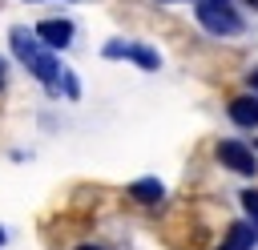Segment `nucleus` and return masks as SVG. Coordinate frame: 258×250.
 I'll use <instances>...</instances> for the list:
<instances>
[{
    "label": "nucleus",
    "mask_w": 258,
    "mask_h": 250,
    "mask_svg": "<svg viewBox=\"0 0 258 250\" xmlns=\"http://www.w3.org/2000/svg\"><path fill=\"white\" fill-rule=\"evenodd\" d=\"M12 52L36 73V81L44 85V89H60V65L40 48V40H36V32H28V28H12Z\"/></svg>",
    "instance_id": "1"
},
{
    "label": "nucleus",
    "mask_w": 258,
    "mask_h": 250,
    "mask_svg": "<svg viewBox=\"0 0 258 250\" xmlns=\"http://www.w3.org/2000/svg\"><path fill=\"white\" fill-rule=\"evenodd\" d=\"M198 24L214 36H238L242 32V16L230 8V0H198Z\"/></svg>",
    "instance_id": "2"
},
{
    "label": "nucleus",
    "mask_w": 258,
    "mask_h": 250,
    "mask_svg": "<svg viewBox=\"0 0 258 250\" xmlns=\"http://www.w3.org/2000/svg\"><path fill=\"white\" fill-rule=\"evenodd\" d=\"M218 157H222V165H226V169H234V173H242V177L258 173V161H254V153H250L242 141H234V137L218 145Z\"/></svg>",
    "instance_id": "3"
},
{
    "label": "nucleus",
    "mask_w": 258,
    "mask_h": 250,
    "mask_svg": "<svg viewBox=\"0 0 258 250\" xmlns=\"http://www.w3.org/2000/svg\"><path fill=\"white\" fill-rule=\"evenodd\" d=\"M105 56H129V60H137L141 69H157V65H161V56H157L153 48H141V44H121V40L105 44Z\"/></svg>",
    "instance_id": "4"
},
{
    "label": "nucleus",
    "mask_w": 258,
    "mask_h": 250,
    "mask_svg": "<svg viewBox=\"0 0 258 250\" xmlns=\"http://www.w3.org/2000/svg\"><path fill=\"white\" fill-rule=\"evenodd\" d=\"M36 36L48 48H64V44H73V24L69 20H40L36 24Z\"/></svg>",
    "instance_id": "5"
},
{
    "label": "nucleus",
    "mask_w": 258,
    "mask_h": 250,
    "mask_svg": "<svg viewBox=\"0 0 258 250\" xmlns=\"http://www.w3.org/2000/svg\"><path fill=\"white\" fill-rule=\"evenodd\" d=\"M230 121L254 129V125H258V97H238V101H230Z\"/></svg>",
    "instance_id": "6"
},
{
    "label": "nucleus",
    "mask_w": 258,
    "mask_h": 250,
    "mask_svg": "<svg viewBox=\"0 0 258 250\" xmlns=\"http://www.w3.org/2000/svg\"><path fill=\"white\" fill-rule=\"evenodd\" d=\"M129 194H133L141 206H157V202L165 198V190H161V181H157V177H141V181H133V185H129Z\"/></svg>",
    "instance_id": "7"
},
{
    "label": "nucleus",
    "mask_w": 258,
    "mask_h": 250,
    "mask_svg": "<svg viewBox=\"0 0 258 250\" xmlns=\"http://www.w3.org/2000/svg\"><path fill=\"white\" fill-rule=\"evenodd\" d=\"M254 238H258V234H254V226H246V222H242V226H234V230H230L226 250H250V246H254Z\"/></svg>",
    "instance_id": "8"
},
{
    "label": "nucleus",
    "mask_w": 258,
    "mask_h": 250,
    "mask_svg": "<svg viewBox=\"0 0 258 250\" xmlns=\"http://www.w3.org/2000/svg\"><path fill=\"white\" fill-rule=\"evenodd\" d=\"M242 206H246V214H250V218H254V226H258V194H254V190H246V194H242Z\"/></svg>",
    "instance_id": "9"
},
{
    "label": "nucleus",
    "mask_w": 258,
    "mask_h": 250,
    "mask_svg": "<svg viewBox=\"0 0 258 250\" xmlns=\"http://www.w3.org/2000/svg\"><path fill=\"white\" fill-rule=\"evenodd\" d=\"M250 89H254V93H258V69H254V73H250Z\"/></svg>",
    "instance_id": "10"
},
{
    "label": "nucleus",
    "mask_w": 258,
    "mask_h": 250,
    "mask_svg": "<svg viewBox=\"0 0 258 250\" xmlns=\"http://www.w3.org/2000/svg\"><path fill=\"white\" fill-rule=\"evenodd\" d=\"M4 73H8V65H4V60H0V89H4Z\"/></svg>",
    "instance_id": "11"
},
{
    "label": "nucleus",
    "mask_w": 258,
    "mask_h": 250,
    "mask_svg": "<svg viewBox=\"0 0 258 250\" xmlns=\"http://www.w3.org/2000/svg\"><path fill=\"white\" fill-rule=\"evenodd\" d=\"M77 250H101V246H93V242H89V246H77Z\"/></svg>",
    "instance_id": "12"
},
{
    "label": "nucleus",
    "mask_w": 258,
    "mask_h": 250,
    "mask_svg": "<svg viewBox=\"0 0 258 250\" xmlns=\"http://www.w3.org/2000/svg\"><path fill=\"white\" fill-rule=\"evenodd\" d=\"M0 246H4V230H0Z\"/></svg>",
    "instance_id": "13"
}]
</instances>
